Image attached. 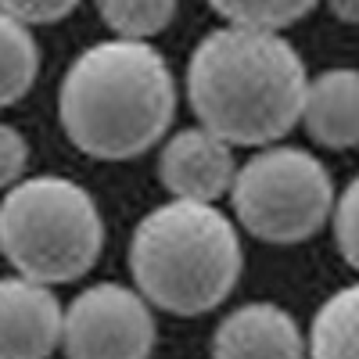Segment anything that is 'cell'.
Returning a JSON list of instances; mask_svg holds the SVG:
<instances>
[{"label": "cell", "mask_w": 359, "mask_h": 359, "mask_svg": "<svg viewBox=\"0 0 359 359\" xmlns=\"http://www.w3.org/2000/svg\"><path fill=\"white\" fill-rule=\"evenodd\" d=\"M306 83L302 57L273 29H216L187 62V97L198 123L230 147H262L291 133Z\"/></svg>", "instance_id": "1"}, {"label": "cell", "mask_w": 359, "mask_h": 359, "mask_svg": "<svg viewBox=\"0 0 359 359\" xmlns=\"http://www.w3.org/2000/svg\"><path fill=\"white\" fill-rule=\"evenodd\" d=\"M62 126L83 155L126 162L155 147L176 115V83L147 40H104L86 47L65 72Z\"/></svg>", "instance_id": "2"}, {"label": "cell", "mask_w": 359, "mask_h": 359, "mask_svg": "<svg viewBox=\"0 0 359 359\" xmlns=\"http://www.w3.org/2000/svg\"><path fill=\"white\" fill-rule=\"evenodd\" d=\"M130 273L147 306L172 316H201L237 287L241 241L230 216L212 201L172 198L137 223Z\"/></svg>", "instance_id": "3"}, {"label": "cell", "mask_w": 359, "mask_h": 359, "mask_svg": "<svg viewBox=\"0 0 359 359\" xmlns=\"http://www.w3.org/2000/svg\"><path fill=\"white\" fill-rule=\"evenodd\" d=\"M101 248L97 201L76 180L33 176L8 187L0 201V252L22 277L72 284L97 266Z\"/></svg>", "instance_id": "4"}, {"label": "cell", "mask_w": 359, "mask_h": 359, "mask_svg": "<svg viewBox=\"0 0 359 359\" xmlns=\"http://www.w3.org/2000/svg\"><path fill=\"white\" fill-rule=\"evenodd\" d=\"M241 226L266 245H298L327 223L334 205V184L323 162L302 147H273L248 158L233 172L226 191Z\"/></svg>", "instance_id": "5"}, {"label": "cell", "mask_w": 359, "mask_h": 359, "mask_svg": "<svg viewBox=\"0 0 359 359\" xmlns=\"http://www.w3.org/2000/svg\"><path fill=\"white\" fill-rule=\"evenodd\" d=\"M62 345L79 359H140L155 348L147 298L123 284H94L62 313Z\"/></svg>", "instance_id": "6"}, {"label": "cell", "mask_w": 359, "mask_h": 359, "mask_svg": "<svg viewBox=\"0 0 359 359\" xmlns=\"http://www.w3.org/2000/svg\"><path fill=\"white\" fill-rule=\"evenodd\" d=\"M62 345V306L50 284L0 277V359H43Z\"/></svg>", "instance_id": "7"}, {"label": "cell", "mask_w": 359, "mask_h": 359, "mask_svg": "<svg viewBox=\"0 0 359 359\" xmlns=\"http://www.w3.org/2000/svg\"><path fill=\"white\" fill-rule=\"evenodd\" d=\"M233 172L237 165L230 144L208 133L205 126L172 133L158 158V176L165 191L194 201H219L233 184Z\"/></svg>", "instance_id": "8"}, {"label": "cell", "mask_w": 359, "mask_h": 359, "mask_svg": "<svg viewBox=\"0 0 359 359\" xmlns=\"http://www.w3.org/2000/svg\"><path fill=\"white\" fill-rule=\"evenodd\" d=\"M212 352L223 359H294L306 355V334L287 309L273 302H248L223 316L212 334Z\"/></svg>", "instance_id": "9"}, {"label": "cell", "mask_w": 359, "mask_h": 359, "mask_svg": "<svg viewBox=\"0 0 359 359\" xmlns=\"http://www.w3.org/2000/svg\"><path fill=\"white\" fill-rule=\"evenodd\" d=\"M309 137L331 151L355 147L359 140V72L355 69H327L306 83L302 115Z\"/></svg>", "instance_id": "10"}, {"label": "cell", "mask_w": 359, "mask_h": 359, "mask_svg": "<svg viewBox=\"0 0 359 359\" xmlns=\"http://www.w3.org/2000/svg\"><path fill=\"white\" fill-rule=\"evenodd\" d=\"M306 352L316 359H355L359 355V291H334L313 316Z\"/></svg>", "instance_id": "11"}, {"label": "cell", "mask_w": 359, "mask_h": 359, "mask_svg": "<svg viewBox=\"0 0 359 359\" xmlns=\"http://www.w3.org/2000/svg\"><path fill=\"white\" fill-rule=\"evenodd\" d=\"M40 50L29 25L0 11V108L18 104L36 83Z\"/></svg>", "instance_id": "12"}, {"label": "cell", "mask_w": 359, "mask_h": 359, "mask_svg": "<svg viewBox=\"0 0 359 359\" xmlns=\"http://www.w3.org/2000/svg\"><path fill=\"white\" fill-rule=\"evenodd\" d=\"M180 0H97L104 25L123 40H151L172 22Z\"/></svg>", "instance_id": "13"}, {"label": "cell", "mask_w": 359, "mask_h": 359, "mask_svg": "<svg viewBox=\"0 0 359 359\" xmlns=\"http://www.w3.org/2000/svg\"><path fill=\"white\" fill-rule=\"evenodd\" d=\"M230 25H252V29H280L294 25L298 18H306L316 0H208Z\"/></svg>", "instance_id": "14"}, {"label": "cell", "mask_w": 359, "mask_h": 359, "mask_svg": "<svg viewBox=\"0 0 359 359\" xmlns=\"http://www.w3.org/2000/svg\"><path fill=\"white\" fill-rule=\"evenodd\" d=\"M331 226H334V245L341 252V259L348 266H359V233H355V219H359V184L352 180V184L345 187L341 198H334L331 205Z\"/></svg>", "instance_id": "15"}, {"label": "cell", "mask_w": 359, "mask_h": 359, "mask_svg": "<svg viewBox=\"0 0 359 359\" xmlns=\"http://www.w3.org/2000/svg\"><path fill=\"white\" fill-rule=\"evenodd\" d=\"M79 8V0H0V11H8L11 18L25 25H50L62 22Z\"/></svg>", "instance_id": "16"}, {"label": "cell", "mask_w": 359, "mask_h": 359, "mask_svg": "<svg viewBox=\"0 0 359 359\" xmlns=\"http://www.w3.org/2000/svg\"><path fill=\"white\" fill-rule=\"evenodd\" d=\"M25 165H29V144H25V137L15 126L0 123V191H8L11 184H18Z\"/></svg>", "instance_id": "17"}, {"label": "cell", "mask_w": 359, "mask_h": 359, "mask_svg": "<svg viewBox=\"0 0 359 359\" xmlns=\"http://www.w3.org/2000/svg\"><path fill=\"white\" fill-rule=\"evenodd\" d=\"M327 4H331V11H334L341 22H348V25L359 22V0H327Z\"/></svg>", "instance_id": "18"}]
</instances>
